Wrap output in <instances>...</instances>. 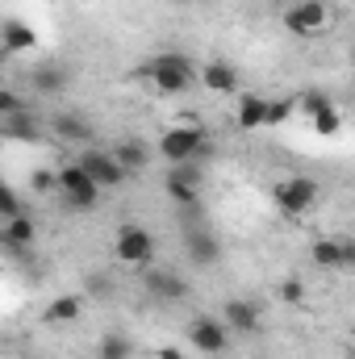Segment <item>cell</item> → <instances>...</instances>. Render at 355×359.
<instances>
[{
	"instance_id": "obj_1",
	"label": "cell",
	"mask_w": 355,
	"mask_h": 359,
	"mask_svg": "<svg viewBox=\"0 0 355 359\" xmlns=\"http://www.w3.org/2000/svg\"><path fill=\"white\" fill-rule=\"evenodd\" d=\"M159 155H163L172 168H180V163H201V159L209 155V134H205V126H172V130H163Z\"/></svg>"
},
{
	"instance_id": "obj_2",
	"label": "cell",
	"mask_w": 355,
	"mask_h": 359,
	"mask_svg": "<svg viewBox=\"0 0 355 359\" xmlns=\"http://www.w3.org/2000/svg\"><path fill=\"white\" fill-rule=\"evenodd\" d=\"M142 76H151V84L159 92H168V96H176V92H184L192 80H196V67L184 59V55H176V50H168V55H159Z\"/></svg>"
},
{
	"instance_id": "obj_3",
	"label": "cell",
	"mask_w": 355,
	"mask_h": 359,
	"mask_svg": "<svg viewBox=\"0 0 355 359\" xmlns=\"http://www.w3.org/2000/svg\"><path fill=\"white\" fill-rule=\"evenodd\" d=\"M113 251H117L121 264H130V268H147V264L155 259V234H151L147 226L126 222V226L117 230V238H113Z\"/></svg>"
},
{
	"instance_id": "obj_4",
	"label": "cell",
	"mask_w": 355,
	"mask_h": 359,
	"mask_svg": "<svg viewBox=\"0 0 355 359\" xmlns=\"http://www.w3.org/2000/svg\"><path fill=\"white\" fill-rule=\"evenodd\" d=\"M59 196L67 209H92L100 201V184L80 163H67V168H59Z\"/></svg>"
},
{
	"instance_id": "obj_5",
	"label": "cell",
	"mask_w": 355,
	"mask_h": 359,
	"mask_svg": "<svg viewBox=\"0 0 355 359\" xmlns=\"http://www.w3.org/2000/svg\"><path fill=\"white\" fill-rule=\"evenodd\" d=\"M276 209L284 213V217H301V213H309L314 209V201H318V180L309 176H288L276 184Z\"/></svg>"
},
{
	"instance_id": "obj_6",
	"label": "cell",
	"mask_w": 355,
	"mask_h": 359,
	"mask_svg": "<svg viewBox=\"0 0 355 359\" xmlns=\"http://www.w3.org/2000/svg\"><path fill=\"white\" fill-rule=\"evenodd\" d=\"M76 163H80V168L100 184V188H121V184L130 180V172L121 168V159H117L113 151H100V147H88Z\"/></svg>"
},
{
	"instance_id": "obj_7",
	"label": "cell",
	"mask_w": 355,
	"mask_h": 359,
	"mask_svg": "<svg viewBox=\"0 0 355 359\" xmlns=\"http://www.w3.org/2000/svg\"><path fill=\"white\" fill-rule=\"evenodd\" d=\"M188 347L201 351V355H222L230 347V326L217 322V318H192L188 326Z\"/></svg>"
},
{
	"instance_id": "obj_8",
	"label": "cell",
	"mask_w": 355,
	"mask_h": 359,
	"mask_svg": "<svg viewBox=\"0 0 355 359\" xmlns=\"http://www.w3.org/2000/svg\"><path fill=\"white\" fill-rule=\"evenodd\" d=\"M330 21V8L322 4V0H297V4H288V13H284V25L293 29V34H318L322 25Z\"/></svg>"
},
{
	"instance_id": "obj_9",
	"label": "cell",
	"mask_w": 355,
	"mask_h": 359,
	"mask_svg": "<svg viewBox=\"0 0 355 359\" xmlns=\"http://www.w3.org/2000/svg\"><path fill=\"white\" fill-rule=\"evenodd\" d=\"M222 322H226L234 334H255V330L264 326L260 305H255V301H243V297H230V301L222 305Z\"/></svg>"
},
{
	"instance_id": "obj_10",
	"label": "cell",
	"mask_w": 355,
	"mask_h": 359,
	"mask_svg": "<svg viewBox=\"0 0 355 359\" xmlns=\"http://www.w3.org/2000/svg\"><path fill=\"white\" fill-rule=\"evenodd\" d=\"M147 292L155 297V301H168V305H176V301H184L188 297V280L180 276V271H168V268H155L147 271Z\"/></svg>"
},
{
	"instance_id": "obj_11",
	"label": "cell",
	"mask_w": 355,
	"mask_h": 359,
	"mask_svg": "<svg viewBox=\"0 0 355 359\" xmlns=\"http://www.w3.org/2000/svg\"><path fill=\"white\" fill-rule=\"evenodd\" d=\"M34 238H38V226H34V217H29V213H25V217H13V222H4V226H0V247H4L8 255L29 251V247H34Z\"/></svg>"
},
{
	"instance_id": "obj_12",
	"label": "cell",
	"mask_w": 355,
	"mask_h": 359,
	"mask_svg": "<svg viewBox=\"0 0 355 359\" xmlns=\"http://www.w3.org/2000/svg\"><path fill=\"white\" fill-rule=\"evenodd\" d=\"M184 255H188V264H196V268H213V264L222 259V247H217V238H213L209 230H188V234H184Z\"/></svg>"
},
{
	"instance_id": "obj_13",
	"label": "cell",
	"mask_w": 355,
	"mask_h": 359,
	"mask_svg": "<svg viewBox=\"0 0 355 359\" xmlns=\"http://www.w3.org/2000/svg\"><path fill=\"white\" fill-rule=\"evenodd\" d=\"M201 84L209 92H217V96H230V92L239 88V67L226 63V59H213V63L201 67Z\"/></svg>"
},
{
	"instance_id": "obj_14",
	"label": "cell",
	"mask_w": 355,
	"mask_h": 359,
	"mask_svg": "<svg viewBox=\"0 0 355 359\" xmlns=\"http://www.w3.org/2000/svg\"><path fill=\"white\" fill-rule=\"evenodd\" d=\"M0 42H4V55H25V50H34V46H38V34H34V25H25V21H17V17H8V21H4V29H0Z\"/></svg>"
},
{
	"instance_id": "obj_15",
	"label": "cell",
	"mask_w": 355,
	"mask_h": 359,
	"mask_svg": "<svg viewBox=\"0 0 355 359\" xmlns=\"http://www.w3.org/2000/svg\"><path fill=\"white\" fill-rule=\"evenodd\" d=\"M234 126H239V130H260V126H267V96H255V92L239 96V104H234Z\"/></svg>"
},
{
	"instance_id": "obj_16",
	"label": "cell",
	"mask_w": 355,
	"mask_h": 359,
	"mask_svg": "<svg viewBox=\"0 0 355 359\" xmlns=\"http://www.w3.org/2000/svg\"><path fill=\"white\" fill-rule=\"evenodd\" d=\"M29 84H34V92H42V96H55V92H63L72 84V72L59 67V63H42V67H34Z\"/></svg>"
},
{
	"instance_id": "obj_17",
	"label": "cell",
	"mask_w": 355,
	"mask_h": 359,
	"mask_svg": "<svg viewBox=\"0 0 355 359\" xmlns=\"http://www.w3.org/2000/svg\"><path fill=\"white\" fill-rule=\"evenodd\" d=\"M309 259H314V268L343 271V238H314L309 243Z\"/></svg>"
},
{
	"instance_id": "obj_18",
	"label": "cell",
	"mask_w": 355,
	"mask_h": 359,
	"mask_svg": "<svg viewBox=\"0 0 355 359\" xmlns=\"http://www.w3.org/2000/svg\"><path fill=\"white\" fill-rule=\"evenodd\" d=\"M113 155L121 159V168H126L130 176H134V172H142V168L151 163V147H147L142 138H126V142H117V147H113Z\"/></svg>"
},
{
	"instance_id": "obj_19",
	"label": "cell",
	"mask_w": 355,
	"mask_h": 359,
	"mask_svg": "<svg viewBox=\"0 0 355 359\" xmlns=\"http://www.w3.org/2000/svg\"><path fill=\"white\" fill-rule=\"evenodd\" d=\"M163 192L176 201L180 209H196V205H201V184L176 176V172H168V180H163Z\"/></svg>"
},
{
	"instance_id": "obj_20",
	"label": "cell",
	"mask_w": 355,
	"mask_h": 359,
	"mask_svg": "<svg viewBox=\"0 0 355 359\" xmlns=\"http://www.w3.org/2000/svg\"><path fill=\"white\" fill-rule=\"evenodd\" d=\"M80 309H84V301H80L76 292H63V297H55V301L46 305V313H42V318H46L51 326H67V322H76V318H80Z\"/></svg>"
},
{
	"instance_id": "obj_21",
	"label": "cell",
	"mask_w": 355,
	"mask_h": 359,
	"mask_svg": "<svg viewBox=\"0 0 355 359\" xmlns=\"http://www.w3.org/2000/svg\"><path fill=\"white\" fill-rule=\"evenodd\" d=\"M55 134L67 138V142H88L92 126L80 117V113H55Z\"/></svg>"
},
{
	"instance_id": "obj_22",
	"label": "cell",
	"mask_w": 355,
	"mask_h": 359,
	"mask_svg": "<svg viewBox=\"0 0 355 359\" xmlns=\"http://www.w3.org/2000/svg\"><path fill=\"white\" fill-rule=\"evenodd\" d=\"M134 355V343L126 334H100L96 343V359H130Z\"/></svg>"
},
{
	"instance_id": "obj_23",
	"label": "cell",
	"mask_w": 355,
	"mask_h": 359,
	"mask_svg": "<svg viewBox=\"0 0 355 359\" xmlns=\"http://www.w3.org/2000/svg\"><path fill=\"white\" fill-rule=\"evenodd\" d=\"M4 134H8V138H25V142H34V138H38V121H29V113L4 117Z\"/></svg>"
},
{
	"instance_id": "obj_24",
	"label": "cell",
	"mask_w": 355,
	"mask_h": 359,
	"mask_svg": "<svg viewBox=\"0 0 355 359\" xmlns=\"http://www.w3.org/2000/svg\"><path fill=\"white\" fill-rule=\"evenodd\" d=\"M326 109H335V104H330V96H326V92H305V96H301V100H297V113H305V117H309V121H314V117H318V113H326Z\"/></svg>"
},
{
	"instance_id": "obj_25",
	"label": "cell",
	"mask_w": 355,
	"mask_h": 359,
	"mask_svg": "<svg viewBox=\"0 0 355 359\" xmlns=\"http://www.w3.org/2000/svg\"><path fill=\"white\" fill-rule=\"evenodd\" d=\"M305 297H309V292H305V280H301V276H284V280H280V301H284V305H305Z\"/></svg>"
},
{
	"instance_id": "obj_26",
	"label": "cell",
	"mask_w": 355,
	"mask_h": 359,
	"mask_svg": "<svg viewBox=\"0 0 355 359\" xmlns=\"http://www.w3.org/2000/svg\"><path fill=\"white\" fill-rule=\"evenodd\" d=\"M293 113H297V100H288V96L267 100V126H280V121H288Z\"/></svg>"
},
{
	"instance_id": "obj_27",
	"label": "cell",
	"mask_w": 355,
	"mask_h": 359,
	"mask_svg": "<svg viewBox=\"0 0 355 359\" xmlns=\"http://www.w3.org/2000/svg\"><path fill=\"white\" fill-rule=\"evenodd\" d=\"M314 130H318L322 138H335V134L343 130V117H339V109H326V113H318V117H314Z\"/></svg>"
},
{
	"instance_id": "obj_28",
	"label": "cell",
	"mask_w": 355,
	"mask_h": 359,
	"mask_svg": "<svg viewBox=\"0 0 355 359\" xmlns=\"http://www.w3.org/2000/svg\"><path fill=\"white\" fill-rule=\"evenodd\" d=\"M0 217H4V222H13V217H25V209H21V196H17L13 188H4V192H0Z\"/></svg>"
},
{
	"instance_id": "obj_29",
	"label": "cell",
	"mask_w": 355,
	"mask_h": 359,
	"mask_svg": "<svg viewBox=\"0 0 355 359\" xmlns=\"http://www.w3.org/2000/svg\"><path fill=\"white\" fill-rule=\"evenodd\" d=\"M29 188H34V192H55V188H59V172H51V168H34Z\"/></svg>"
},
{
	"instance_id": "obj_30",
	"label": "cell",
	"mask_w": 355,
	"mask_h": 359,
	"mask_svg": "<svg viewBox=\"0 0 355 359\" xmlns=\"http://www.w3.org/2000/svg\"><path fill=\"white\" fill-rule=\"evenodd\" d=\"M17 113H25L21 96H17L13 88H0V121H4V117H17Z\"/></svg>"
},
{
	"instance_id": "obj_31",
	"label": "cell",
	"mask_w": 355,
	"mask_h": 359,
	"mask_svg": "<svg viewBox=\"0 0 355 359\" xmlns=\"http://www.w3.org/2000/svg\"><path fill=\"white\" fill-rule=\"evenodd\" d=\"M343 271H355V238H343Z\"/></svg>"
},
{
	"instance_id": "obj_32",
	"label": "cell",
	"mask_w": 355,
	"mask_h": 359,
	"mask_svg": "<svg viewBox=\"0 0 355 359\" xmlns=\"http://www.w3.org/2000/svg\"><path fill=\"white\" fill-rule=\"evenodd\" d=\"M88 288H92V292H109V280H105V276H92Z\"/></svg>"
},
{
	"instance_id": "obj_33",
	"label": "cell",
	"mask_w": 355,
	"mask_h": 359,
	"mask_svg": "<svg viewBox=\"0 0 355 359\" xmlns=\"http://www.w3.org/2000/svg\"><path fill=\"white\" fill-rule=\"evenodd\" d=\"M159 359H184V355H180L176 347H163V351H159Z\"/></svg>"
},
{
	"instance_id": "obj_34",
	"label": "cell",
	"mask_w": 355,
	"mask_h": 359,
	"mask_svg": "<svg viewBox=\"0 0 355 359\" xmlns=\"http://www.w3.org/2000/svg\"><path fill=\"white\" fill-rule=\"evenodd\" d=\"M351 67H355V46H351Z\"/></svg>"
},
{
	"instance_id": "obj_35",
	"label": "cell",
	"mask_w": 355,
	"mask_h": 359,
	"mask_svg": "<svg viewBox=\"0 0 355 359\" xmlns=\"http://www.w3.org/2000/svg\"><path fill=\"white\" fill-rule=\"evenodd\" d=\"M351 339H355V326H351Z\"/></svg>"
},
{
	"instance_id": "obj_36",
	"label": "cell",
	"mask_w": 355,
	"mask_h": 359,
	"mask_svg": "<svg viewBox=\"0 0 355 359\" xmlns=\"http://www.w3.org/2000/svg\"><path fill=\"white\" fill-rule=\"evenodd\" d=\"M288 4H297V0H288Z\"/></svg>"
}]
</instances>
